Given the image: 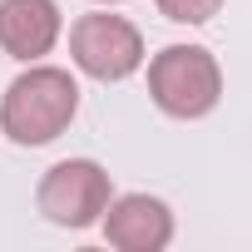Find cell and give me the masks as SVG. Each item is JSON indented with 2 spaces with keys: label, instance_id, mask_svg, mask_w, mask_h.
<instances>
[{
  "label": "cell",
  "instance_id": "obj_7",
  "mask_svg": "<svg viewBox=\"0 0 252 252\" xmlns=\"http://www.w3.org/2000/svg\"><path fill=\"white\" fill-rule=\"evenodd\" d=\"M154 5H158V15L173 20V25H208L227 0H154Z\"/></svg>",
  "mask_w": 252,
  "mask_h": 252
},
{
  "label": "cell",
  "instance_id": "obj_2",
  "mask_svg": "<svg viewBox=\"0 0 252 252\" xmlns=\"http://www.w3.org/2000/svg\"><path fill=\"white\" fill-rule=\"evenodd\" d=\"M149 99L168 119H208L222 99V64L208 45H163L149 60Z\"/></svg>",
  "mask_w": 252,
  "mask_h": 252
},
{
  "label": "cell",
  "instance_id": "obj_3",
  "mask_svg": "<svg viewBox=\"0 0 252 252\" xmlns=\"http://www.w3.org/2000/svg\"><path fill=\"white\" fill-rule=\"evenodd\" d=\"M69 60L79 74L99 79V84H124L129 74L144 69L149 50L134 20L109 15V10H89L69 25Z\"/></svg>",
  "mask_w": 252,
  "mask_h": 252
},
{
  "label": "cell",
  "instance_id": "obj_6",
  "mask_svg": "<svg viewBox=\"0 0 252 252\" xmlns=\"http://www.w3.org/2000/svg\"><path fill=\"white\" fill-rule=\"evenodd\" d=\"M64 35V15L55 0H0V50L20 64L45 60Z\"/></svg>",
  "mask_w": 252,
  "mask_h": 252
},
{
  "label": "cell",
  "instance_id": "obj_1",
  "mask_svg": "<svg viewBox=\"0 0 252 252\" xmlns=\"http://www.w3.org/2000/svg\"><path fill=\"white\" fill-rule=\"evenodd\" d=\"M79 114V84L60 64H25L0 94V134L20 149L55 144Z\"/></svg>",
  "mask_w": 252,
  "mask_h": 252
},
{
  "label": "cell",
  "instance_id": "obj_5",
  "mask_svg": "<svg viewBox=\"0 0 252 252\" xmlns=\"http://www.w3.org/2000/svg\"><path fill=\"white\" fill-rule=\"evenodd\" d=\"M99 227H104V242L119 247V252H163L173 242V232H178L173 208L163 198H154V193H119V198H109Z\"/></svg>",
  "mask_w": 252,
  "mask_h": 252
},
{
  "label": "cell",
  "instance_id": "obj_4",
  "mask_svg": "<svg viewBox=\"0 0 252 252\" xmlns=\"http://www.w3.org/2000/svg\"><path fill=\"white\" fill-rule=\"evenodd\" d=\"M109 198H114L109 168L94 163V158H60L55 168H45V178H40V188H35L40 218L55 222V227H69V232L99 227Z\"/></svg>",
  "mask_w": 252,
  "mask_h": 252
},
{
  "label": "cell",
  "instance_id": "obj_8",
  "mask_svg": "<svg viewBox=\"0 0 252 252\" xmlns=\"http://www.w3.org/2000/svg\"><path fill=\"white\" fill-rule=\"evenodd\" d=\"M94 5H124V0H94Z\"/></svg>",
  "mask_w": 252,
  "mask_h": 252
}]
</instances>
